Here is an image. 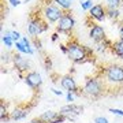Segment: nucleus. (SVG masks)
<instances>
[{
	"mask_svg": "<svg viewBox=\"0 0 123 123\" xmlns=\"http://www.w3.org/2000/svg\"><path fill=\"white\" fill-rule=\"evenodd\" d=\"M25 84L31 89H38L41 85H43V78H41V75L37 73V71H29L25 74Z\"/></svg>",
	"mask_w": 123,
	"mask_h": 123,
	"instance_id": "f8f14e48",
	"label": "nucleus"
},
{
	"mask_svg": "<svg viewBox=\"0 0 123 123\" xmlns=\"http://www.w3.org/2000/svg\"><path fill=\"white\" fill-rule=\"evenodd\" d=\"M75 27V19L70 11H64L62 18L57 21L56 25V31L57 33H63V34H70L73 29Z\"/></svg>",
	"mask_w": 123,
	"mask_h": 123,
	"instance_id": "423d86ee",
	"label": "nucleus"
},
{
	"mask_svg": "<svg viewBox=\"0 0 123 123\" xmlns=\"http://www.w3.org/2000/svg\"><path fill=\"white\" fill-rule=\"evenodd\" d=\"M107 18H110L112 21H118L119 18H120L119 8H107Z\"/></svg>",
	"mask_w": 123,
	"mask_h": 123,
	"instance_id": "6ab92c4d",
	"label": "nucleus"
},
{
	"mask_svg": "<svg viewBox=\"0 0 123 123\" xmlns=\"http://www.w3.org/2000/svg\"><path fill=\"white\" fill-rule=\"evenodd\" d=\"M103 82L105 86H120L123 85V66L118 63H111L103 70Z\"/></svg>",
	"mask_w": 123,
	"mask_h": 123,
	"instance_id": "f03ea898",
	"label": "nucleus"
},
{
	"mask_svg": "<svg viewBox=\"0 0 123 123\" xmlns=\"http://www.w3.org/2000/svg\"><path fill=\"white\" fill-rule=\"evenodd\" d=\"M120 7H123V0H122V6H120Z\"/></svg>",
	"mask_w": 123,
	"mask_h": 123,
	"instance_id": "72a5a7b5",
	"label": "nucleus"
},
{
	"mask_svg": "<svg viewBox=\"0 0 123 123\" xmlns=\"http://www.w3.org/2000/svg\"><path fill=\"white\" fill-rule=\"evenodd\" d=\"M81 1H84V0H81Z\"/></svg>",
	"mask_w": 123,
	"mask_h": 123,
	"instance_id": "f704fd0d",
	"label": "nucleus"
},
{
	"mask_svg": "<svg viewBox=\"0 0 123 123\" xmlns=\"http://www.w3.org/2000/svg\"><path fill=\"white\" fill-rule=\"evenodd\" d=\"M93 6H94L93 4V0H84V1H81V8L84 10V11H88V12Z\"/></svg>",
	"mask_w": 123,
	"mask_h": 123,
	"instance_id": "4be33fe9",
	"label": "nucleus"
},
{
	"mask_svg": "<svg viewBox=\"0 0 123 123\" xmlns=\"http://www.w3.org/2000/svg\"><path fill=\"white\" fill-rule=\"evenodd\" d=\"M51 90H52V93H55L56 96H62V94H63V92H62V90H59V89H55V88H52Z\"/></svg>",
	"mask_w": 123,
	"mask_h": 123,
	"instance_id": "c756f323",
	"label": "nucleus"
},
{
	"mask_svg": "<svg viewBox=\"0 0 123 123\" xmlns=\"http://www.w3.org/2000/svg\"><path fill=\"white\" fill-rule=\"evenodd\" d=\"M108 111H110L111 114L116 115V116H122L123 118V110H119V108H110Z\"/></svg>",
	"mask_w": 123,
	"mask_h": 123,
	"instance_id": "a878e982",
	"label": "nucleus"
},
{
	"mask_svg": "<svg viewBox=\"0 0 123 123\" xmlns=\"http://www.w3.org/2000/svg\"><path fill=\"white\" fill-rule=\"evenodd\" d=\"M52 3L60 7L63 11H70L71 7H73V0H52Z\"/></svg>",
	"mask_w": 123,
	"mask_h": 123,
	"instance_id": "a211bd4d",
	"label": "nucleus"
},
{
	"mask_svg": "<svg viewBox=\"0 0 123 123\" xmlns=\"http://www.w3.org/2000/svg\"><path fill=\"white\" fill-rule=\"evenodd\" d=\"M84 112V107L78 105V104H74V103H68L67 105H63L59 111V114L63 115L66 119H75V116H78Z\"/></svg>",
	"mask_w": 123,
	"mask_h": 123,
	"instance_id": "0eeeda50",
	"label": "nucleus"
},
{
	"mask_svg": "<svg viewBox=\"0 0 123 123\" xmlns=\"http://www.w3.org/2000/svg\"><path fill=\"white\" fill-rule=\"evenodd\" d=\"M93 123H110V120L105 118V116H96Z\"/></svg>",
	"mask_w": 123,
	"mask_h": 123,
	"instance_id": "393cba45",
	"label": "nucleus"
},
{
	"mask_svg": "<svg viewBox=\"0 0 123 123\" xmlns=\"http://www.w3.org/2000/svg\"><path fill=\"white\" fill-rule=\"evenodd\" d=\"M40 119L44 123H62L66 120V118L55 111H45L40 115Z\"/></svg>",
	"mask_w": 123,
	"mask_h": 123,
	"instance_id": "ddd939ff",
	"label": "nucleus"
},
{
	"mask_svg": "<svg viewBox=\"0 0 123 123\" xmlns=\"http://www.w3.org/2000/svg\"><path fill=\"white\" fill-rule=\"evenodd\" d=\"M66 100L68 101V103H73V101L75 100V93L67 92V94H66Z\"/></svg>",
	"mask_w": 123,
	"mask_h": 123,
	"instance_id": "bb28decb",
	"label": "nucleus"
},
{
	"mask_svg": "<svg viewBox=\"0 0 123 123\" xmlns=\"http://www.w3.org/2000/svg\"><path fill=\"white\" fill-rule=\"evenodd\" d=\"M104 6L107 8H119L122 6V0H104Z\"/></svg>",
	"mask_w": 123,
	"mask_h": 123,
	"instance_id": "aec40b11",
	"label": "nucleus"
},
{
	"mask_svg": "<svg viewBox=\"0 0 123 123\" xmlns=\"http://www.w3.org/2000/svg\"><path fill=\"white\" fill-rule=\"evenodd\" d=\"M59 84H60V88H63L67 92L75 93L77 96H81L84 93V92H79L78 85H77V82H75V79L73 75H63L60 78V81H59Z\"/></svg>",
	"mask_w": 123,
	"mask_h": 123,
	"instance_id": "6e6552de",
	"label": "nucleus"
},
{
	"mask_svg": "<svg viewBox=\"0 0 123 123\" xmlns=\"http://www.w3.org/2000/svg\"><path fill=\"white\" fill-rule=\"evenodd\" d=\"M89 18L96 22H103L107 19V7L101 3H97L89 10Z\"/></svg>",
	"mask_w": 123,
	"mask_h": 123,
	"instance_id": "1a4fd4ad",
	"label": "nucleus"
},
{
	"mask_svg": "<svg viewBox=\"0 0 123 123\" xmlns=\"http://www.w3.org/2000/svg\"><path fill=\"white\" fill-rule=\"evenodd\" d=\"M29 115V107H23V105H19V107H15L11 112H10V118L11 120H23Z\"/></svg>",
	"mask_w": 123,
	"mask_h": 123,
	"instance_id": "4468645a",
	"label": "nucleus"
},
{
	"mask_svg": "<svg viewBox=\"0 0 123 123\" xmlns=\"http://www.w3.org/2000/svg\"><path fill=\"white\" fill-rule=\"evenodd\" d=\"M59 37H60V36H59V33H53L52 34V37H51V40H52V41H57V40H59Z\"/></svg>",
	"mask_w": 123,
	"mask_h": 123,
	"instance_id": "2f4dec72",
	"label": "nucleus"
},
{
	"mask_svg": "<svg viewBox=\"0 0 123 123\" xmlns=\"http://www.w3.org/2000/svg\"><path fill=\"white\" fill-rule=\"evenodd\" d=\"M10 4L12 6V7H18V6H21L23 3V1H21V0H8Z\"/></svg>",
	"mask_w": 123,
	"mask_h": 123,
	"instance_id": "cd10ccee",
	"label": "nucleus"
},
{
	"mask_svg": "<svg viewBox=\"0 0 123 123\" xmlns=\"http://www.w3.org/2000/svg\"><path fill=\"white\" fill-rule=\"evenodd\" d=\"M0 120H1V123L11 120V118H10V112L7 111V105L4 104V101L0 103Z\"/></svg>",
	"mask_w": 123,
	"mask_h": 123,
	"instance_id": "f3484780",
	"label": "nucleus"
},
{
	"mask_svg": "<svg viewBox=\"0 0 123 123\" xmlns=\"http://www.w3.org/2000/svg\"><path fill=\"white\" fill-rule=\"evenodd\" d=\"M63 10L60 7H57L55 3H47L44 6V8L41 10V15L48 23H57V21L63 15Z\"/></svg>",
	"mask_w": 123,
	"mask_h": 123,
	"instance_id": "39448f33",
	"label": "nucleus"
},
{
	"mask_svg": "<svg viewBox=\"0 0 123 123\" xmlns=\"http://www.w3.org/2000/svg\"><path fill=\"white\" fill-rule=\"evenodd\" d=\"M82 92H84V94L92 97V98H98L105 92V85L100 77H89L85 81Z\"/></svg>",
	"mask_w": 123,
	"mask_h": 123,
	"instance_id": "7ed1b4c3",
	"label": "nucleus"
},
{
	"mask_svg": "<svg viewBox=\"0 0 123 123\" xmlns=\"http://www.w3.org/2000/svg\"><path fill=\"white\" fill-rule=\"evenodd\" d=\"M67 55L66 56L75 64H82L85 62H89L93 55V51L86 45H82L78 40H68L67 43Z\"/></svg>",
	"mask_w": 123,
	"mask_h": 123,
	"instance_id": "f257e3e1",
	"label": "nucleus"
},
{
	"mask_svg": "<svg viewBox=\"0 0 123 123\" xmlns=\"http://www.w3.org/2000/svg\"><path fill=\"white\" fill-rule=\"evenodd\" d=\"M119 40H122L123 41V25L119 26Z\"/></svg>",
	"mask_w": 123,
	"mask_h": 123,
	"instance_id": "7c9ffc66",
	"label": "nucleus"
},
{
	"mask_svg": "<svg viewBox=\"0 0 123 123\" xmlns=\"http://www.w3.org/2000/svg\"><path fill=\"white\" fill-rule=\"evenodd\" d=\"M89 38L94 41L96 44L98 43H103L105 40V30L101 25H97V23H90V29H89Z\"/></svg>",
	"mask_w": 123,
	"mask_h": 123,
	"instance_id": "9d476101",
	"label": "nucleus"
},
{
	"mask_svg": "<svg viewBox=\"0 0 123 123\" xmlns=\"http://www.w3.org/2000/svg\"><path fill=\"white\" fill-rule=\"evenodd\" d=\"M111 49L114 55H116L118 57H122L123 59V41L122 40H118L115 43H111Z\"/></svg>",
	"mask_w": 123,
	"mask_h": 123,
	"instance_id": "2eb2a0df",
	"label": "nucleus"
},
{
	"mask_svg": "<svg viewBox=\"0 0 123 123\" xmlns=\"http://www.w3.org/2000/svg\"><path fill=\"white\" fill-rule=\"evenodd\" d=\"M14 47H15V49H17L18 53H22V55H29L26 47L22 44V41H18V43H15V45H14Z\"/></svg>",
	"mask_w": 123,
	"mask_h": 123,
	"instance_id": "412c9836",
	"label": "nucleus"
},
{
	"mask_svg": "<svg viewBox=\"0 0 123 123\" xmlns=\"http://www.w3.org/2000/svg\"><path fill=\"white\" fill-rule=\"evenodd\" d=\"M31 43H33V47H36L37 51H41V49H43V44H41V41H40V40H37V37L31 38Z\"/></svg>",
	"mask_w": 123,
	"mask_h": 123,
	"instance_id": "b1692460",
	"label": "nucleus"
},
{
	"mask_svg": "<svg viewBox=\"0 0 123 123\" xmlns=\"http://www.w3.org/2000/svg\"><path fill=\"white\" fill-rule=\"evenodd\" d=\"M1 41H3V44H4V47L7 49L12 48L14 45H15V43H14L12 37H11V30H7L3 33V37H1Z\"/></svg>",
	"mask_w": 123,
	"mask_h": 123,
	"instance_id": "dca6fc26",
	"label": "nucleus"
},
{
	"mask_svg": "<svg viewBox=\"0 0 123 123\" xmlns=\"http://www.w3.org/2000/svg\"><path fill=\"white\" fill-rule=\"evenodd\" d=\"M11 37H12L14 43H18V41H21V40H22L23 36L21 34L18 30H11Z\"/></svg>",
	"mask_w": 123,
	"mask_h": 123,
	"instance_id": "5701e85b",
	"label": "nucleus"
},
{
	"mask_svg": "<svg viewBox=\"0 0 123 123\" xmlns=\"http://www.w3.org/2000/svg\"><path fill=\"white\" fill-rule=\"evenodd\" d=\"M59 47H60V51H62V52L64 53V55H67V45H64V44H60Z\"/></svg>",
	"mask_w": 123,
	"mask_h": 123,
	"instance_id": "c85d7f7f",
	"label": "nucleus"
},
{
	"mask_svg": "<svg viewBox=\"0 0 123 123\" xmlns=\"http://www.w3.org/2000/svg\"><path fill=\"white\" fill-rule=\"evenodd\" d=\"M48 30V22L45 21L41 14L37 15H31L29 18V23H27V33L31 38L37 37L38 34L44 33Z\"/></svg>",
	"mask_w": 123,
	"mask_h": 123,
	"instance_id": "20e7f679",
	"label": "nucleus"
},
{
	"mask_svg": "<svg viewBox=\"0 0 123 123\" xmlns=\"http://www.w3.org/2000/svg\"><path fill=\"white\" fill-rule=\"evenodd\" d=\"M12 64L15 67V70L18 73H29V68H30V62L27 60L26 57L22 56V53H14V60Z\"/></svg>",
	"mask_w": 123,
	"mask_h": 123,
	"instance_id": "9b49d317",
	"label": "nucleus"
},
{
	"mask_svg": "<svg viewBox=\"0 0 123 123\" xmlns=\"http://www.w3.org/2000/svg\"><path fill=\"white\" fill-rule=\"evenodd\" d=\"M29 123H44V122H43L40 118H36V119H33V120H30Z\"/></svg>",
	"mask_w": 123,
	"mask_h": 123,
	"instance_id": "473e14b6",
	"label": "nucleus"
}]
</instances>
